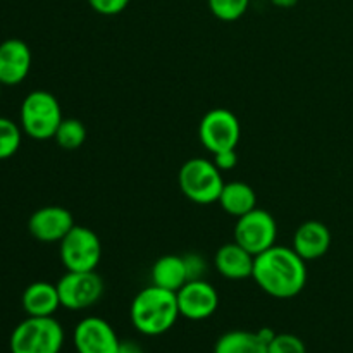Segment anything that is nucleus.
Masks as SVG:
<instances>
[{
  "label": "nucleus",
  "instance_id": "a211bd4d",
  "mask_svg": "<svg viewBox=\"0 0 353 353\" xmlns=\"http://www.w3.org/2000/svg\"><path fill=\"white\" fill-rule=\"evenodd\" d=\"M217 202L223 207L224 212L238 219L257 207V195H255L254 188L243 181L224 183V188Z\"/></svg>",
  "mask_w": 353,
  "mask_h": 353
},
{
  "label": "nucleus",
  "instance_id": "6ab92c4d",
  "mask_svg": "<svg viewBox=\"0 0 353 353\" xmlns=\"http://www.w3.org/2000/svg\"><path fill=\"white\" fill-rule=\"evenodd\" d=\"M214 353H268V345L252 331H228L216 341Z\"/></svg>",
  "mask_w": 353,
  "mask_h": 353
},
{
  "label": "nucleus",
  "instance_id": "c756f323",
  "mask_svg": "<svg viewBox=\"0 0 353 353\" xmlns=\"http://www.w3.org/2000/svg\"><path fill=\"white\" fill-rule=\"evenodd\" d=\"M2 86H3V85H2V83H0V93H2Z\"/></svg>",
  "mask_w": 353,
  "mask_h": 353
},
{
  "label": "nucleus",
  "instance_id": "4468645a",
  "mask_svg": "<svg viewBox=\"0 0 353 353\" xmlns=\"http://www.w3.org/2000/svg\"><path fill=\"white\" fill-rule=\"evenodd\" d=\"M331 247V231L319 221H307L293 234V250L305 262L324 257Z\"/></svg>",
  "mask_w": 353,
  "mask_h": 353
},
{
  "label": "nucleus",
  "instance_id": "39448f33",
  "mask_svg": "<svg viewBox=\"0 0 353 353\" xmlns=\"http://www.w3.org/2000/svg\"><path fill=\"white\" fill-rule=\"evenodd\" d=\"M64 330L54 317H30L14 327L10 353H61Z\"/></svg>",
  "mask_w": 353,
  "mask_h": 353
},
{
  "label": "nucleus",
  "instance_id": "bb28decb",
  "mask_svg": "<svg viewBox=\"0 0 353 353\" xmlns=\"http://www.w3.org/2000/svg\"><path fill=\"white\" fill-rule=\"evenodd\" d=\"M117 353H143V350H141L138 343H134V341L131 340H126V341H121L119 352Z\"/></svg>",
  "mask_w": 353,
  "mask_h": 353
},
{
  "label": "nucleus",
  "instance_id": "2eb2a0df",
  "mask_svg": "<svg viewBox=\"0 0 353 353\" xmlns=\"http://www.w3.org/2000/svg\"><path fill=\"white\" fill-rule=\"evenodd\" d=\"M255 255L245 250L236 241L224 243L214 255V265L223 278L240 281V279L252 278L254 274Z\"/></svg>",
  "mask_w": 353,
  "mask_h": 353
},
{
  "label": "nucleus",
  "instance_id": "1a4fd4ad",
  "mask_svg": "<svg viewBox=\"0 0 353 353\" xmlns=\"http://www.w3.org/2000/svg\"><path fill=\"white\" fill-rule=\"evenodd\" d=\"M61 305L69 310H85L103 295V279L95 271H68L57 283Z\"/></svg>",
  "mask_w": 353,
  "mask_h": 353
},
{
  "label": "nucleus",
  "instance_id": "7ed1b4c3",
  "mask_svg": "<svg viewBox=\"0 0 353 353\" xmlns=\"http://www.w3.org/2000/svg\"><path fill=\"white\" fill-rule=\"evenodd\" d=\"M21 130L33 140L45 141L55 137L62 123V109L54 93L34 90L24 97L21 103Z\"/></svg>",
  "mask_w": 353,
  "mask_h": 353
},
{
  "label": "nucleus",
  "instance_id": "20e7f679",
  "mask_svg": "<svg viewBox=\"0 0 353 353\" xmlns=\"http://www.w3.org/2000/svg\"><path fill=\"white\" fill-rule=\"evenodd\" d=\"M221 169L214 161L203 157H195L181 165L178 174L179 188L183 195L199 205H210L219 200L224 188Z\"/></svg>",
  "mask_w": 353,
  "mask_h": 353
},
{
  "label": "nucleus",
  "instance_id": "ddd939ff",
  "mask_svg": "<svg viewBox=\"0 0 353 353\" xmlns=\"http://www.w3.org/2000/svg\"><path fill=\"white\" fill-rule=\"evenodd\" d=\"M31 55L26 41L19 38H9L0 43V83L3 86L19 85L30 74Z\"/></svg>",
  "mask_w": 353,
  "mask_h": 353
},
{
  "label": "nucleus",
  "instance_id": "dca6fc26",
  "mask_svg": "<svg viewBox=\"0 0 353 353\" xmlns=\"http://www.w3.org/2000/svg\"><path fill=\"white\" fill-rule=\"evenodd\" d=\"M23 309L30 317H54L61 305L57 285L47 281H34L23 293Z\"/></svg>",
  "mask_w": 353,
  "mask_h": 353
},
{
  "label": "nucleus",
  "instance_id": "c85d7f7f",
  "mask_svg": "<svg viewBox=\"0 0 353 353\" xmlns=\"http://www.w3.org/2000/svg\"><path fill=\"white\" fill-rule=\"evenodd\" d=\"M269 2L272 6L279 7V9H292V7H295L299 3V0H269Z\"/></svg>",
  "mask_w": 353,
  "mask_h": 353
},
{
  "label": "nucleus",
  "instance_id": "5701e85b",
  "mask_svg": "<svg viewBox=\"0 0 353 353\" xmlns=\"http://www.w3.org/2000/svg\"><path fill=\"white\" fill-rule=\"evenodd\" d=\"M268 353H307L305 343L295 334H276L268 345Z\"/></svg>",
  "mask_w": 353,
  "mask_h": 353
},
{
  "label": "nucleus",
  "instance_id": "9d476101",
  "mask_svg": "<svg viewBox=\"0 0 353 353\" xmlns=\"http://www.w3.org/2000/svg\"><path fill=\"white\" fill-rule=\"evenodd\" d=\"M76 353H117L121 340L102 317H85L74 327Z\"/></svg>",
  "mask_w": 353,
  "mask_h": 353
},
{
  "label": "nucleus",
  "instance_id": "a878e982",
  "mask_svg": "<svg viewBox=\"0 0 353 353\" xmlns=\"http://www.w3.org/2000/svg\"><path fill=\"white\" fill-rule=\"evenodd\" d=\"M214 164L221 169V171H231L234 165L238 164V155L236 150H224L214 154Z\"/></svg>",
  "mask_w": 353,
  "mask_h": 353
},
{
  "label": "nucleus",
  "instance_id": "4be33fe9",
  "mask_svg": "<svg viewBox=\"0 0 353 353\" xmlns=\"http://www.w3.org/2000/svg\"><path fill=\"white\" fill-rule=\"evenodd\" d=\"M209 9L217 19L226 21H238L248 10L250 0H207Z\"/></svg>",
  "mask_w": 353,
  "mask_h": 353
},
{
  "label": "nucleus",
  "instance_id": "0eeeda50",
  "mask_svg": "<svg viewBox=\"0 0 353 353\" xmlns=\"http://www.w3.org/2000/svg\"><path fill=\"white\" fill-rule=\"evenodd\" d=\"M241 126L238 117L224 107L210 109L202 117L199 126V138L210 154L224 150H236L240 143Z\"/></svg>",
  "mask_w": 353,
  "mask_h": 353
},
{
  "label": "nucleus",
  "instance_id": "f257e3e1",
  "mask_svg": "<svg viewBox=\"0 0 353 353\" xmlns=\"http://www.w3.org/2000/svg\"><path fill=\"white\" fill-rule=\"evenodd\" d=\"M252 278L268 295L279 300L293 299L305 288L307 265L293 248L274 245L255 255Z\"/></svg>",
  "mask_w": 353,
  "mask_h": 353
},
{
  "label": "nucleus",
  "instance_id": "cd10ccee",
  "mask_svg": "<svg viewBox=\"0 0 353 353\" xmlns=\"http://www.w3.org/2000/svg\"><path fill=\"white\" fill-rule=\"evenodd\" d=\"M257 334H259V338H261V340L264 341L265 345L271 343V341L274 340V336H276V333L271 330V327H262V330L257 331Z\"/></svg>",
  "mask_w": 353,
  "mask_h": 353
},
{
  "label": "nucleus",
  "instance_id": "393cba45",
  "mask_svg": "<svg viewBox=\"0 0 353 353\" xmlns=\"http://www.w3.org/2000/svg\"><path fill=\"white\" fill-rule=\"evenodd\" d=\"M183 259H185L186 272H188L190 281H193V279H203V274L207 271L205 259L199 254H188Z\"/></svg>",
  "mask_w": 353,
  "mask_h": 353
},
{
  "label": "nucleus",
  "instance_id": "aec40b11",
  "mask_svg": "<svg viewBox=\"0 0 353 353\" xmlns=\"http://www.w3.org/2000/svg\"><path fill=\"white\" fill-rule=\"evenodd\" d=\"M55 143L62 148V150H78L83 147L86 140V128L85 124L79 119L74 117H68V119H62V123L59 124L57 131H55L54 137Z\"/></svg>",
  "mask_w": 353,
  "mask_h": 353
},
{
  "label": "nucleus",
  "instance_id": "9b49d317",
  "mask_svg": "<svg viewBox=\"0 0 353 353\" xmlns=\"http://www.w3.org/2000/svg\"><path fill=\"white\" fill-rule=\"evenodd\" d=\"M179 314L190 321L209 319L219 307V293L205 279L188 281L176 293Z\"/></svg>",
  "mask_w": 353,
  "mask_h": 353
},
{
  "label": "nucleus",
  "instance_id": "423d86ee",
  "mask_svg": "<svg viewBox=\"0 0 353 353\" xmlns=\"http://www.w3.org/2000/svg\"><path fill=\"white\" fill-rule=\"evenodd\" d=\"M59 255L65 271H97L102 259V243L93 230L74 226L59 243Z\"/></svg>",
  "mask_w": 353,
  "mask_h": 353
},
{
  "label": "nucleus",
  "instance_id": "f8f14e48",
  "mask_svg": "<svg viewBox=\"0 0 353 353\" xmlns=\"http://www.w3.org/2000/svg\"><path fill=\"white\" fill-rule=\"evenodd\" d=\"M74 217L65 207L47 205L34 210L28 219V231L31 236L43 243H61L62 238L74 228Z\"/></svg>",
  "mask_w": 353,
  "mask_h": 353
},
{
  "label": "nucleus",
  "instance_id": "6e6552de",
  "mask_svg": "<svg viewBox=\"0 0 353 353\" xmlns=\"http://www.w3.org/2000/svg\"><path fill=\"white\" fill-rule=\"evenodd\" d=\"M276 238H278V224L274 216L268 210L255 207L254 210L236 219L234 241L252 255H259L274 247Z\"/></svg>",
  "mask_w": 353,
  "mask_h": 353
},
{
  "label": "nucleus",
  "instance_id": "b1692460",
  "mask_svg": "<svg viewBox=\"0 0 353 353\" xmlns=\"http://www.w3.org/2000/svg\"><path fill=\"white\" fill-rule=\"evenodd\" d=\"M90 7L102 16H117L128 7L130 0H88Z\"/></svg>",
  "mask_w": 353,
  "mask_h": 353
},
{
  "label": "nucleus",
  "instance_id": "f03ea898",
  "mask_svg": "<svg viewBox=\"0 0 353 353\" xmlns=\"http://www.w3.org/2000/svg\"><path fill=\"white\" fill-rule=\"evenodd\" d=\"M179 314L174 292L152 285L137 293L131 302L130 317L137 331L147 336H159L171 330Z\"/></svg>",
  "mask_w": 353,
  "mask_h": 353
},
{
  "label": "nucleus",
  "instance_id": "f3484780",
  "mask_svg": "<svg viewBox=\"0 0 353 353\" xmlns=\"http://www.w3.org/2000/svg\"><path fill=\"white\" fill-rule=\"evenodd\" d=\"M152 285L159 286V288L169 290V292L178 293L188 279V272H186L185 259L179 255H162L152 265Z\"/></svg>",
  "mask_w": 353,
  "mask_h": 353
},
{
  "label": "nucleus",
  "instance_id": "412c9836",
  "mask_svg": "<svg viewBox=\"0 0 353 353\" xmlns=\"http://www.w3.org/2000/svg\"><path fill=\"white\" fill-rule=\"evenodd\" d=\"M23 130L9 117H0V161L9 159L19 150Z\"/></svg>",
  "mask_w": 353,
  "mask_h": 353
}]
</instances>
